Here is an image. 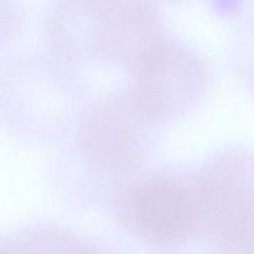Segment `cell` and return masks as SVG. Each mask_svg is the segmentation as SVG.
Listing matches in <instances>:
<instances>
[{"mask_svg": "<svg viewBox=\"0 0 254 254\" xmlns=\"http://www.w3.org/2000/svg\"><path fill=\"white\" fill-rule=\"evenodd\" d=\"M201 222L223 251L254 254V158L223 159L208 169L193 188Z\"/></svg>", "mask_w": 254, "mask_h": 254, "instance_id": "cell-1", "label": "cell"}, {"mask_svg": "<svg viewBox=\"0 0 254 254\" xmlns=\"http://www.w3.org/2000/svg\"><path fill=\"white\" fill-rule=\"evenodd\" d=\"M130 97L150 119L188 108L202 87L197 60L168 42H153L130 60Z\"/></svg>", "mask_w": 254, "mask_h": 254, "instance_id": "cell-2", "label": "cell"}, {"mask_svg": "<svg viewBox=\"0 0 254 254\" xmlns=\"http://www.w3.org/2000/svg\"><path fill=\"white\" fill-rule=\"evenodd\" d=\"M119 218L136 236L160 246L184 242L201 222L193 190L168 179L143 181L124 192Z\"/></svg>", "mask_w": 254, "mask_h": 254, "instance_id": "cell-3", "label": "cell"}, {"mask_svg": "<svg viewBox=\"0 0 254 254\" xmlns=\"http://www.w3.org/2000/svg\"><path fill=\"white\" fill-rule=\"evenodd\" d=\"M154 122L131 97L108 103L92 118L87 145L94 156L113 164H127L139 153L146 124Z\"/></svg>", "mask_w": 254, "mask_h": 254, "instance_id": "cell-4", "label": "cell"}, {"mask_svg": "<svg viewBox=\"0 0 254 254\" xmlns=\"http://www.w3.org/2000/svg\"><path fill=\"white\" fill-rule=\"evenodd\" d=\"M52 254H102L98 250L86 245H79L73 241L54 236Z\"/></svg>", "mask_w": 254, "mask_h": 254, "instance_id": "cell-5", "label": "cell"}, {"mask_svg": "<svg viewBox=\"0 0 254 254\" xmlns=\"http://www.w3.org/2000/svg\"><path fill=\"white\" fill-rule=\"evenodd\" d=\"M1 254H24V253H22L21 251H20L17 247H15V246H11V247L2 250Z\"/></svg>", "mask_w": 254, "mask_h": 254, "instance_id": "cell-6", "label": "cell"}]
</instances>
